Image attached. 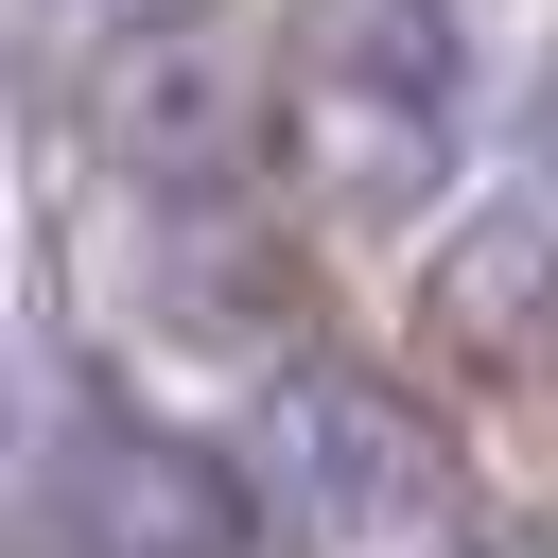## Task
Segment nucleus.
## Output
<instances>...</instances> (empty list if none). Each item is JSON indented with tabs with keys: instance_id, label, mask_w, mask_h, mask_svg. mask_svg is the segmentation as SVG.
<instances>
[{
	"instance_id": "obj_3",
	"label": "nucleus",
	"mask_w": 558,
	"mask_h": 558,
	"mask_svg": "<svg viewBox=\"0 0 558 558\" xmlns=\"http://www.w3.org/2000/svg\"><path fill=\"white\" fill-rule=\"evenodd\" d=\"M262 488H279L314 541H401V523H436V436H418L384 384L296 366V384L262 401Z\"/></svg>"
},
{
	"instance_id": "obj_2",
	"label": "nucleus",
	"mask_w": 558,
	"mask_h": 558,
	"mask_svg": "<svg viewBox=\"0 0 558 558\" xmlns=\"http://www.w3.org/2000/svg\"><path fill=\"white\" fill-rule=\"evenodd\" d=\"M471 105V0H314L296 17V140L349 209H418Z\"/></svg>"
},
{
	"instance_id": "obj_1",
	"label": "nucleus",
	"mask_w": 558,
	"mask_h": 558,
	"mask_svg": "<svg viewBox=\"0 0 558 558\" xmlns=\"http://www.w3.org/2000/svg\"><path fill=\"white\" fill-rule=\"evenodd\" d=\"M262 105H296V35H262V0H174L87 52V140L140 192H227L262 157Z\"/></svg>"
},
{
	"instance_id": "obj_4",
	"label": "nucleus",
	"mask_w": 558,
	"mask_h": 558,
	"mask_svg": "<svg viewBox=\"0 0 558 558\" xmlns=\"http://www.w3.org/2000/svg\"><path fill=\"white\" fill-rule=\"evenodd\" d=\"M52 541L70 558H244V488L157 418H87L52 436Z\"/></svg>"
},
{
	"instance_id": "obj_5",
	"label": "nucleus",
	"mask_w": 558,
	"mask_h": 558,
	"mask_svg": "<svg viewBox=\"0 0 558 558\" xmlns=\"http://www.w3.org/2000/svg\"><path fill=\"white\" fill-rule=\"evenodd\" d=\"M436 331H453L471 366L541 384V366H558V227H541V209H488V227L436 262Z\"/></svg>"
},
{
	"instance_id": "obj_6",
	"label": "nucleus",
	"mask_w": 558,
	"mask_h": 558,
	"mask_svg": "<svg viewBox=\"0 0 558 558\" xmlns=\"http://www.w3.org/2000/svg\"><path fill=\"white\" fill-rule=\"evenodd\" d=\"M436 558H558V523H523V506H488V523H453Z\"/></svg>"
}]
</instances>
